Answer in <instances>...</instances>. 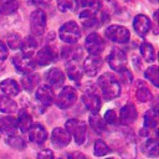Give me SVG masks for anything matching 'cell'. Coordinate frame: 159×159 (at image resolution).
<instances>
[{"instance_id": "obj_29", "label": "cell", "mask_w": 159, "mask_h": 159, "mask_svg": "<svg viewBox=\"0 0 159 159\" xmlns=\"http://www.w3.org/2000/svg\"><path fill=\"white\" fill-rule=\"evenodd\" d=\"M36 47H37V41L35 40L34 36H27L26 40H24L21 43L22 53L26 56H31L34 53V51L36 50Z\"/></svg>"}, {"instance_id": "obj_26", "label": "cell", "mask_w": 159, "mask_h": 159, "mask_svg": "<svg viewBox=\"0 0 159 159\" xmlns=\"http://www.w3.org/2000/svg\"><path fill=\"white\" fill-rule=\"evenodd\" d=\"M89 125L96 133H103L106 129V122L98 113H92L89 117Z\"/></svg>"}, {"instance_id": "obj_45", "label": "cell", "mask_w": 159, "mask_h": 159, "mask_svg": "<svg viewBox=\"0 0 159 159\" xmlns=\"http://www.w3.org/2000/svg\"><path fill=\"white\" fill-rule=\"evenodd\" d=\"M150 1H152V2H154V4H155V2H157V1H158V0H150Z\"/></svg>"}, {"instance_id": "obj_24", "label": "cell", "mask_w": 159, "mask_h": 159, "mask_svg": "<svg viewBox=\"0 0 159 159\" xmlns=\"http://www.w3.org/2000/svg\"><path fill=\"white\" fill-rule=\"evenodd\" d=\"M66 72L73 81H80L82 78V70L78 66L77 60H70V62L66 63Z\"/></svg>"}, {"instance_id": "obj_38", "label": "cell", "mask_w": 159, "mask_h": 159, "mask_svg": "<svg viewBox=\"0 0 159 159\" xmlns=\"http://www.w3.org/2000/svg\"><path fill=\"white\" fill-rule=\"evenodd\" d=\"M117 119L118 118H117V113H116L114 109H108L106 112V114H104V122H107L109 124H114L117 122Z\"/></svg>"}, {"instance_id": "obj_39", "label": "cell", "mask_w": 159, "mask_h": 159, "mask_svg": "<svg viewBox=\"0 0 159 159\" xmlns=\"http://www.w3.org/2000/svg\"><path fill=\"white\" fill-rule=\"evenodd\" d=\"M37 159H55V155L51 149H43V150L39 152Z\"/></svg>"}, {"instance_id": "obj_28", "label": "cell", "mask_w": 159, "mask_h": 159, "mask_svg": "<svg viewBox=\"0 0 159 159\" xmlns=\"http://www.w3.org/2000/svg\"><path fill=\"white\" fill-rule=\"evenodd\" d=\"M140 50V53L143 56V58L147 61V62H154L155 61V51H154V47L152 43L149 42H143L139 47Z\"/></svg>"}, {"instance_id": "obj_23", "label": "cell", "mask_w": 159, "mask_h": 159, "mask_svg": "<svg viewBox=\"0 0 159 159\" xmlns=\"http://www.w3.org/2000/svg\"><path fill=\"white\" fill-rule=\"evenodd\" d=\"M32 124V119H31V116L27 111L25 109H21L17 114V119H16V127L24 133V132H27L29 128L31 127Z\"/></svg>"}, {"instance_id": "obj_2", "label": "cell", "mask_w": 159, "mask_h": 159, "mask_svg": "<svg viewBox=\"0 0 159 159\" xmlns=\"http://www.w3.org/2000/svg\"><path fill=\"white\" fill-rule=\"evenodd\" d=\"M66 130L73 137L77 144H83L87 138V125L84 122L78 119H70L66 122Z\"/></svg>"}, {"instance_id": "obj_35", "label": "cell", "mask_w": 159, "mask_h": 159, "mask_svg": "<svg viewBox=\"0 0 159 159\" xmlns=\"http://www.w3.org/2000/svg\"><path fill=\"white\" fill-rule=\"evenodd\" d=\"M144 153L148 157H157L158 155V140L157 139H148L144 144Z\"/></svg>"}, {"instance_id": "obj_3", "label": "cell", "mask_w": 159, "mask_h": 159, "mask_svg": "<svg viewBox=\"0 0 159 159\" xmlns=\"http://www.w3.org/2000/svg\"><path fill=\"white\" fill-rule=\"evenodd\" d=\"M60 39L66 43H76L77 40L81 37L80 26L75 21H67L65 22L58 31Z\"/></svg>"}, {"instance_id": "obj_32", "label": "cell", "mask_w": 159, "mask_h": 159, "mask_svg": "<svg viewBox=\"0 0 159 159\" xmlns=\"http://www.w3.org/2000/svg\"><path fill=\"white\" fill-rule=\"evenodd\" d=\"M93 153L96 157H104L111 153V148L102 139H97L93 145Z\"/></svg>"}, {"instance_id": "obj_40", "label": "cell", "mask_w": 159, "mask_h": 159, "mask_svg": "<svg viewBox=\"0 0 159 159\" xmlns=\"http://www.w3.org/2000/svg\"><path fill=\"white\" fill-rule=\"evenodd\" d=\"M119 73H120V76H122V81H123L124 83H130V82H132L133 76H132V73H130V72H129L127 68L122 70Z\"/></svg>"}, {"instance_id": "obj_20", "label": "cell", "mask_w": 159, "mask_h": 159, "mask_svg": "<svg viewBox=\"0 0 159 159\" xmlns=\"http://www.w3.org/2000/svg\"><path fill=\"white\" fill-rule=\"evenodd\" d=\"M17 127H16V119L11 116H5L0 118V132L7 135L15 134Z\"/></svg>"}, {"instance_id": "obj_31", "label": "cell", "mask_w": 159, "mask_h": 159, "mask_svg": "<svg viewBox=\"0 0 159 159\" xmlns=\"http://www.w3.org/2000/svg\"><path fill=\"white\" fill-rule=\"evenodd\" d=\"M6 143H7L11 148L17 149V150H24V149L26 148V142H25V139H24L22 137H20V135H15V134L9 135L7 139H6Z\"/></svg>"}, {"instance_id": "obj_42", "label": "cell", "mask_w": 159, "mask_h": 159, "mask_svg": "<svg viewBox=\"0 0 159 159\" xmlns=\"http://www.w3.org/2000/svg\"><path fill=\"white\" fill-rule=\"evenodd\" d=\"M67 159H87V157H86L83 153L73 152V153H70V154L67 155Z\"/></svg>"}, {"instance_id": "obj_9", "label": "cell", "mask_w": 159, "mask_h": 159, "mask_svg": "<svg viewBox=\"0 0 159 159\" xmlns=\"http://www.w3.org/2000/svg\"><path fill=\"white\" fill-rule=\"evenodd\" d=\"M12 63H14V66H15L17 72L25 73V75L26 73H31L35 70V67H36L35 60H32L31 56H26L24 53L15 56L12 58Z\"/></svg>"}, {"instance_id": "obj_22", "label": "cell", "mask_w": 159, "mask_h": 159, "mask_svg": "<svg viewBox=\"0 0 159 159\" xmlns=\"http://www.w3.org/2000/svg\"><path fill=\"white\" fill-rule=\"evenodd\" d=\"M40 84V76L37 73H26L21 78V86L25 91L32 92L37 86Z\"/></svg>"}, {"instance_id": "obj_33", "label": "cell", "mask_w": 159, "mask_h": 159, "mask_svg": "<svg viewBox=\"0 0 159 159\" xmlns=\"http://www.w3.org/2000/svg\"><path fill=\"white\" fill-rule=\"evenodd\" d=\"M57 6L62 12L75 11L78 7V1L77 0H57Z\"/></svg>"}, {"instance_id": "obj_44", "label": "cell", "mask_w": 159, "mask_h": 159, "mask_svg": "<svg viewBox=\"0 0 159 159\" xmlns=\"http://www.w3.org/2000/svg\"><path fill=\"white\" fill-rule=\"evenodd\" d=\"M139 134L140 135H149V129L144 127V128H142V130L139 132Z\"/></svg>"}, {"instance_id": "obj_10", "label": "cell", "mask_w": 159, "mask_h": 159, "mask_svg": "<svg viewBox=\"0 0 159 159\" xmlns=\"http://www.w3.org/2000/svg\"><path fill=\"white\" fill-rule=\"evenodd\" d=\"M104 41L96 32L89 34L84 41V47L91 55H99L104 50Z\"/></svg>"}, {"instance_id": "obj_13", "label": "cell", "mask_w": 159, "mask_h": 159, "mask_svg": "<svg viewBox=\"0 0 159 159\" xmlns=\"http://www.w3.org/2000/svg\"><path fill=\"white\" fill-rule=\"evenodd\" d=\"M102 66V60L98 55H89L83 61V71L87 76L94 77L98 73V70Z\"/></svg>"}, {"instance_id": "obj_34", "label": "cell", "mask_w": 159, "mask_h": 159, "mask_svg": "<svg viewBox=\"0 0 159 159\" xmlns=\"http://www.w3.org/2000/svg\"><path fill=\"white\" fill-rule=\"evenodd\" d=\"M158 124V116H157V111H149L144 114V127L150 129V128H155Z\"/></svg>"}, {"instance_id": "obj_47", "label": "cell", "mask_w": 159, "mask_h": 159, "mask_svg": "<svg viewBox=\"0 0 159 159\" xmlns=\"http://www.w3.org/2000/svg\"><path fill=\"white\" fill-rule=\"evenodd\" d=\"M125 1H130V0H125Z\"/></svg>"}, {"instance_id": "obj_21", "label": "cell", "mask_w": 159, "mask_h": 159, "mask_svg": "<svg viewBox=\"0 0 159 159\" xmlns=\"http://www.w3.org/2000/svg\"><path fill=\"white\" fill-rule=\"evenodd\" d=\"M82 101L91 113H98L101 108V99L94 93H87L82 97Z\"/></svg>"}, {"instance_id": "obj_1", "label": "cell", "mask_w": 159, "mask_h": 159, "mask_svg": "<svg viewBox=\"0 0 159 159\" xmlns=\"http://www.w3.org/2000/svg\"><path fill=\"white\" fill-rule=\"evenodd\" d=\"M98 86L106 101H112L120 94V84L112 73H103L98 78Z\"/></svg>"}, {"instance_id": "obj_11", "label": "cell", "mask_w": 159, "mask_h": 159, "mask_svg": "<svg viewBox=\"0 0 159 159\" xmlns=\"http://www.w3.org/2000/svg\"><path fill=\"white\" fill-rule=\"evenodd\" d=\"M57 57H58V53H57V50H55V47L45 46L36 53V63L40 66H47L53 61H56Z\"/></svg>"}, {"instance_id": "obj_46", "label": "cell", "mask_w": 159, "mask_h": 159, "mask_svg": "<svg viewBox=\"0 0 159 159\" xmlns=\"http://www.w3.org/2000/svg\"><path fill=\"white\" fill-rule=\"evenodd\" d=\"M108 159H116V158H108Z\"/></svg>"}, {"instance_id": "obj_18", "label": "cell", "mask_w": 159, "mask_h": 159, "mask_svg": "<svg viewBox=\"0 0 159 159\" xmlns=\"http://www.w3.org/2000/svg\"><path fill=\"white\" fill-rule=\"evenodd\" d=\"M0 89L2 93L7 97H14L20 93V86L19 83L12 78H6L0 83Z\"/></svg>"}, {"instance_id": "obj_16", "label": "cell", "mask_w": 159, "mask_h": 159, "mask_svg": "<svg viewBox=\"0 0 159 159\" xmlns=\"http://www.w3.org/2000/svg\"><path fill=\"white\" fill-rule=\"evenodd\" d=\"M137 109L133 103H127L122 107L119 112V120L122 124H130L137 119Z\"/></svg>"}, {"instance_id": "obj_4", "label": "cell", "mask_w": 159, "mask_h": 159, "mask_svg": "<svg viewBox=\"0 0 159 159\" xmlns=\"http://www.w3.org/2000/svg\"><path fill=\"white\" fill-rule=\"evenodd\" d=\"M99 6L101 4L97 2L96 5L89 6V9H86L80 14V21L82 22L83 26L92 27L96 25H101L99 20H102V15L99 11Z\"/></svg>"}, {"instance_id": "obj_8", "label": "cell", "mask_w": 159, "mask_h": 159, "mask_svg": "<svg viewBox=\"0 0 159 159\" xmlns=\"http://www.w3.org/2000/svg\"><path fill=\"white\" fill-rule=\"evenodd\" d=\"M77 99V92L73 87L66 86L61 89V92L58 93L57 98H56V104L58 108L61 109H66L68 107H71Z\"/></svg>"}, {"instance_id": "obj_7", "label": "cell", "mask_w": 159, "mask_h": 159, "mask_svg": "<svg viewBox=\"0 0 159 159\" xmlns=\"http://www.w3.org/2000/svg\"><path fill=\"white\" fill-rule=\"evenodd\" d=\"M107 61H108V65L112 70H114L117 72H120L122 70L125 68L127 56H125L123 50H120L118 47H113L111 53L107 56Z\"/></svg>"}, {"instance_id": "obj_12", "label": "cell", "mask_w": 159, "mask_h": 159, "mask_svg": "<svg viewBox=\"0 0 159 159\" xmlns=\"http://www.w3.org/2000/svg\"><path fill=\"white\" fill-rule=\"evenodd\" d=\"M71 142V135L70 133L63 129V128H55L51 133V143L55 148H65L70 144Z\"/></svg>"}, {"instance_id": "obj_6", "label": "cell", "mask_w": 159, "mask_h": 159, "mask_svg": "<svg viewBox=\"0 0 159 159\" xmlns=\"http://www.w3.org/2000/svg\"><path fill=\"white\" fill-rule=\"evenodd\" d=\"M106 36L111 41H113V42L125 43V42L129 41L130 34H129V30L125 29L124 26H120V25H111L106 30Z\"/></svg>"}, {"instance_id": "obj_15", "label": "cell", "mask_w": 159, "mask_h": 159, "mask_svg": "<svg viewBox=\"0 0 159 159\" xmlns=\"http://www.w3.org/2000/svg\"><path fill=\"white\" fill-rule=\"evenodd\" d=\"M29 139L32 143L36 144H42L46 139H47V132L45 129V127L42 124H34L29 128Z\"/></svg>"}, {"instance_id": "obj_25", "label": "cell", "mask_w": 159, "mask_h": 159, "mask_svg": "<svg viewBox=\"0 0 159 159\" xmlns=\"http://www.w3.org/2000/svg\"><path fill=\"white\" fill-rule=\"evenodd\" d=\"M0 111L2 113H14L17 111V104L14 99L7 96H0Z\"/></svg>"}, {"instance_id": "obj_17", "label": "cell", "mask_w": 159, "mask_h": 159, "mask_svg": "<svg viewBox=\"0 0 159 159\" xmlns=\"http://www.w3.org/2000/svg\"><path fill=\"white\" fill-rule=\"evenodd\" d=\"M133 27H134L135 32L139 36H145L150 30V20H149V17L143 15V14L137 15L134 17V21H133Z\"/></svg>"}, {"instance_id": "obj_5", "label": "cell", "mask_w": 159, "mask_h": 159, "mask_svg": "<svg viewBox=\"0 0 159 159\" xmlns=\"http://www.w3.org/2000/svg\"><path fill=\"white\" fill-rule=\"evenodd\" d=\"M46 27V14L41 9H36L30 15V29L34 36H41Z\"/></svg>"}, {"instance_id": "obj_27", "label": "cell", "mask_w": 159, "mask_h": 159, "mask_svg": "<svg viewBox=\"0 0 159 159\" xmlns=\"http://www.w3.org/2000/svg\"><path fill=\"white\" fill-rule=\"evenodd\" d=\"M19 7L17 0H0V15H10Z\"/></svg>"}, {"instance_id": "obj_14", "label": "cell", "mask_w": 159, "mask_h": 159, "mask_svg": "<svg viewBox=\"0 0 159 159\" xmlns=\"http://www.w3.org/2000/svg\"><path fill=\"white\" fill-rule=\"evenodd\" d=\"M36 99L39 101L40 104H42L43 107H48L52 102H53V92L52 89L47 86V84H41L37 87L36 91Z\"/></svg>"}, {"instance_id": "obj_43", "label": "cell", "mask_w": 159, "mask_h": 159, "mask_svg": "<svg viewBox=\"0 0 159 159\" xmlns=\"http://www.w3.org/2000/svg\"><path fill=\"white\" fill-rule=\"evenodd\" d=\"M97 2H98L97 0H80V4H81L82 6H86V7L93 6V5H96Z\"/></svg>"}, {"instance_id": "obj_41", "label": "cell", "mask_w": 159, "mask_h": 159, "mask_svg": "<svg viewBox=\"0 0 159 159\" xmlns=\"http://www.w3.org/2000/svg\"><path fill=\"white\" fill-rule=\"evenodd\" d=\"M7 55H9L7 47H6V46H5V43H4V42L0 40V61H4V60H6Z\"/></svg>"}, {"instance_id": "obj_19", "label": "cell", "mask_w": 159, "mask_h": 159, "mask_svg": "<svg viewBox=\"0 0 159 159\" xmlns=\"http://www.w3.org/2000/svg\"><path fill=\"white\" fill-rule=\"evenodd\" d=\"M46 80L50 84H52L53 87H60L65 82V75L61 70L58 68H50L47 72H46Z\"/></svg>"}, {"instance_id": "obj_36", "label": "cell", "mask_w": 159, "mask_h": 159, "mask_svg": "<svg viewBox=\"0 0 159 159\" xmlns=\"http://www.w3.org/2000/svg\"><path fill=\"white\" fill-rule=\"evenodd\" d=\"M145 78L149 80L155 87H158V67L157 66H150L145 70L144 72Z\"/></svg>"}, {"instance_id": "obj_30", "label": "cell", "mask_w": 159, "mask_h": 159, "mask_svg": "<svg viewBox=\"0 0 159 159\" xmlns=\"http://www.w3.org/2000/svg\"><path fill=\"white\" fill-rule=\"evenodd\" d=\"M135 96H137L138 101H139V102H143V103L149 102V101L152 99V97H153V96H152V92L148 89V87H147L143 82H139V83H138Z\"/></svg>"}, {"instance_id": "obj_37", "label": "cell", "mask_w": 159, "mask_h": 159, "mask_svg": "<svg viewBox=\"0 0 159 159\" xmlns=\"http://www.w3.org/2000/svg\"><path fill=\"white\" fill-rule=\"evenodd\" d=\"M21 43H22V40L19 35L16 34H11L7 36V45L11 50H19L21 48Z\"/></svg>"}]
</instances>
